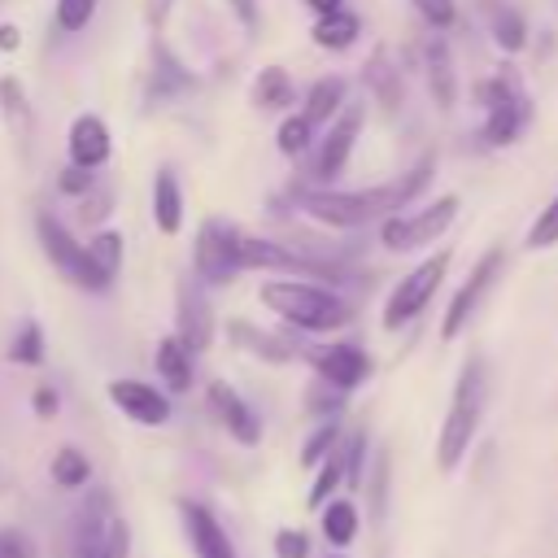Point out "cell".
I'll return each instance as SVG.
<instances>
[{
    "label": "cell",
    "instance_id": "obj_1",
    "mask_svg": "<svg viewBox=\"0 0 558 558\" xmlns=\"http://www.w3.org/2000/svg\"><path fill=\"white\" fill-rule=\"evenodd\" d=\"M436 157H418V166H410L401 179L379 183V187H362V192H336V187H292V201L323 227L336 231H353L366 222H379L388 214H401L427 183H432Z\"/></svg>",
    "mask_w": 558,
    "mask_h": 558
},
{
    "label": "cell",
    "instance_id": "obj_2",
    "mask_svg": "<svg viewBox=\"0 0 558 558\" xmlns=\"http://www.w3.org/2000/svg\"><path fill=\"white\" fill-rule=\"evenodd\" d=\"M257 296L270 314H279L288 327L310 331V336L340 331L353 318V310L340 292H331L323 283H310V279H270V283H262Z\"/></svg>",
    "mask_w": 558,
    "mask_h": 558
},
{
    "label": "cell",
    "instance_id": "obj_3",
    "mask_svg": "<svg viewBox=\"0 0 558 558\" xmlns=\"http://www.w3.org/2000/svg\"><path fill=\"white\" fill-rule=\"evenodd\" d=\"M484 401H488L484 357H466L462 371H458V384H453V397H449L440 436H436V466L440 471H458V462L471 453V440H475L480 418H484Z\"/></svg>",
    "mask_w": 558,
    "mask_h": 558
},
{
    "label": "cell",
    "instance_id": "obj_4",
    "mask_svg": "<svg viewBox=\"0 0 558 558\" xmlns=\"http://www.w3.org/2000/svg\"><path fill=\"white\" fill-rule=\"evenodd\" d=\"M240 240L244 231L227 218H205L196 227V244H192V275L205 288H222L231 283L244 266H240Z\"/></svg>",
    "mask_w": 558,
    "mask_h": 558
},
{
    "label": "cell",
    "instance_id": "obj_5",
    "mask_svg": "<svg viewBox=\"0 0 558 558\" xmlns=\"http://www.w3.org/2000/svg\"><path fill=\"white\" fill-rule=\"evenodd\" d=\"M449 262H453V253L440 248V253L423 257L410 275L397 279V288H392L388 301H384V331L410 327V323L432 305V296H436V288H440V279H445V270H449Z\"/></svg>",
    "mask_w": 558,
    "mask_h": 558
},
{
    "label": "cell",
    "instance_id": "obj_6",
    "mask_svg": "<svg viewBox=\"0 0 558 558\" xmlns=\"http://www.w3.org/2000/svg\"><path fill=\"white\" fill-rule=\"evenodd\" d=\"M458 218V196L445 192L436 196L427 209H414V214H388L379 218V244L392 248V253H410V248H423V244H436L449 222Z\"/></svg>",
    "mask_w": 558,
    "mask_h": 558
},
{
    "label": "cell",
    "instance_id": "obj_7",
    "mask_svg": "<svg viewBox=\"0 0 558 558\" xmlns=\"http://www.w3.org/2000/svg\"><path fill=\"white\" fill-rule=\"evenodd\" d=\"M35 231H39V244H44V257L74 283V288H87V292H109V283L96 275V266L87 262V248L65 231V222L48 209L35 214Z\"/></svg>",
    "mask_w": 558,
    "mask_h": 558
},
{
    "label": "cell",
    "instance_id": "obj_8",
    "mask_svg": "<svg viewBox=\"0 0 558 558\" xmlns=\"http://www.w3.org/2000/svg\"><path fill=\"white\" fill-rule=\"evenodd\" d=\"M357 131H362V105L357 100H349L327 126H323V135L314 140L318 148H314V183L318 187H331L340 174H344V166H349V153H353V144H357Z\"/></svg>",
    "mask_w": 558,
    "mask_h": 558
},
{
    "label": "cell",
    "instance_id": "obj_9",
    "mask_svg": "<svg viewBox=\"0 0 558 558\" xmlns=\"http://www.w3.org/2000/svg\"><path fill=\"white\" fill-rule=\"evenodd\" d=\"M501 262H506V253H501V244H493L475 266H471V275H466V283L449 296V305H445V318H440V340H458L462 331H466V323L475 318V310H480V301L488 296V288L501 279Z\"/></svg>",
    "mask_w": 558,
    "mask_h": 558
},
{
    "label": "cell",
    "instance_id": "obj_10",
    "mask_svg": "<svg viewBox=\"0 0 558 558\" xmlns=\"http://www.w3.org/2000/svg\"><path fill=\"white\" fill-rule=\"evenodd\" d=\"M174 336L179 344L196 357L214 344V310H209V296H205V283L187 270L174 288Z\"/></svg>",
    "mask_w": 558,
    "mask_h": 558
},
{
    "label": "cell",
    "instance_id": "obj_11",
    "mask_svg": "<svg viewBox=\"0 0 558 558\" xmlns=\"http://www.w3.org/2000/svg\"><path fill=\"white\" fill-rule=\"evenodd\" d=\"M301 357L314 366V375H318L323 384H331V388H340V392H353V388L366 384V375H371V357H366V349L353 344V340L310 344V349H301Z\"/></svg>",
    "mask_w": 558,
    "mask_h": 558
},
{
    "label": "cell",
    "instance_id": "obj_12",
    "mask_svg": "<svg viewBox=\"0 0 558 558\" xmlns=\"http://www.w3.org/2000/svg\"><path fill=\"white\" fill-rule=\"evenodd\" d=\"M113 497L109 488H92L78 506H74V519H70V558H96L109 527H113Z\"/></svg>",
    "mask_w": 558,
    "mask_h": 558
},
{
    "label": "cell",
    "instance_id": "obj_13",
    "mask_svg": "<svg viewBox=\"0 0 558 558\" xmlns=\"http://www.w3.org/2000/svg\"><path fill=\"white\" fill-rule=\"evenodd\" d=\"M179 519H183V536H187V549L196 558H240L227 527L218 523V514L196 501V497H179Z\"/></svg>",
    "mask_w": 558,
    "mask_h": 558
},
{
    "label": "cell",
    "instance_id": "obj_14",
    "mask_svg": "<svg viewBox=\"0 0 558 558\" xmlns=\"http://www.w3.org/2000/svg\"><path fill=\"white\" fill-rule=\"evenodd\" d=\"M109 401L140 427H161L170 423V397L157 384L144 379H109Z\"/></svg>",
    "mask_w": 558,
    "mask_h": 558
},
{
    "label": "cell",
    "instance_id": "obj_15",
    "mask_svg": "<svg viewBox=\"0 0 558 558\" xmlns=\"http://www.w3.org/2000/svg\"><path fill=\"white\" fill-rule=\"evenodd\" d=\"M532 122V96H527V87L519 83L510 96H501L497 105H488L484 109V126H480V140L488 144V148H506V144H514L519 135H523V126Z\"/></svg>",
    "mask_w": 558,
    "mask_h": 558
},
{
    "label": "cell",
    "instance_id": "obj_16",
    "mask_svg": "<svg viewBox=\"0 0 558 558\" xmlns=\"http://www.w3.org/2000/svg\"><path fill=\"white\" fill-rule=\"evenodd\" d=\"M205 401H209V410H214V418L227 427V436H235L240 445H257L262 440V418H257V410L231 388V384H222V379H214L209 388H205Z\"/></svg>",
    "mask_w": 558,
    "mask_h": 558
},
{
    "label": "cell",
    "instance_id": "obj_17",
    "mask_svg": "<svg viewBox=\"0 0 558 558\" xmlns=\"http://www.w3.org/2000/svg\"><path fill=\"white\" fill-rule=\"evenodd\" d=\"M65 148H70V166H78V170H100V166L113 157V140H109L105 118H96V113H78V118L70 122V140H65Z\"/></svg>",
    "mask_w": 558,
    "mask_h": 558
},
{
    "label": "cell",
    "instance_id": "obj_18",
    "mask_svg": "<svg viewBox=\"0 0 558 558\" xmlns=\"http://www.w3.org/2000/svg\"><path fill=\"white\" fill-rule=\"evenodd\" d=\"M423 70H427V92L436 100V109H453L458 100V74H453V57H449V44L440 31H432L423 39Z\"/></svg>",
    "mask_w": 558,
    "mask_h": 558
},
{
    "label": "cell",
    "instance_id": "obj_19",
    "mask_svg": "<svg viewBox=\"0 0 558 558\" xmlns=\"http://www.w3.org/2000/svg\"><path fill=\"white\" fill-rule=\"evenodd\" d=\"M362 83H366V92H371V100L379 105V109H397L401 100H405V78H401V65L392 61V52L379 44L371 57H366V65H362Z\"/></svg>",
    "mask_w": 558,
    "mask_h": 558
},
{
    "label": "cell",
    "instance_id": "obj_20",
    "mask_svg": "<svg viewBox=\"0 0 558 558\" xmlns=\"http://www.w3.org/2000/svg\"><path fill=\"white\" fill-rule=\"evenodd\" d=\"M227 336H231L244 353H253V357H262V362H270V366H283V362H292V357L301 353V344H296L292 331H257V327H248V323H227Z\"/></svg>",
    "mask_w": 558,
    "mask_h": 558
},
{
    "label": "cell",
    "instance_id": "obj_21",
    "mask_svg": "<svg viewBox=\"0 0 558 558\" xmlns=\"http://www.w3.org/2000/svg\"><path fill=\"white\" fill-rule=\"evenodd\" d=\"M475 9H480L484 26H488V35H493V44L501 52H523L527 48V17L514 4H506V0H475Z\"/></svg>",
    "mask_w": 558,
    "mask_h": 558
},
{
    "label": "cell",
    "instance_id": "obj_22",
    "mask_svg": "<svg viewBox=\"0 0 558 558\" xmlns=\"http://www.w3.org/2000/svg\"><path fill=\"white\" fill-rule=\"evenodd\" d=\"M192 83H196L192 70H187L166 44H153V70H148V92H144V100H148V105H161V100L187 92Z\"/></svg>",
    "mask_w": 558,
    "mask_h": 558
},
{
    "label": "cell",
    "instance_id": "obj_23",
    "mask_svg": "<svg viewBox=\"0 0 558 558\" xmlns=\"http://www.w3.org/2000/svg\"><path fill=\"white\" fill-rule=\"evenodd\" d=\"M153 222L161 235H179V227H183V187L170 166H161L153 174Z\"/></svg>",
    "mask_w": 558,
    "mask_h": 558
},
{
    "label": "cell",
    "instance_id": "obj_24",
    "mask_svg": "<svg viewBox=\"0 0 558 558\" xmlns=\"http://www.w3.org/2000/svg\"><path fill=\"white\" fill-rule=\"evenodd\" d=\"M0 118H4V126H9V135H13L17 144L31 140V131H35V109H31V96H26V87H22L17 74H0Z\"/></svg>",
    "mask_w": 558,
    "mask_h": 558
},
{
    "label": "cell",
    "instance_id": "obj_25",
    "mask_svg": "<svg viewBox=\"0 0 558 558\" xmlns=\"http://www.w3.org/2000/svg\"><path fill=\"white\" fill-rule=\"evenodd\" d=\"M314 44L323 48V52H344V48H353L357 44V35H362V17L353 13V9H331V13H318V22H314Z\"/></svg>",
    "mask_w": 558,
    "mask_h": 558
},
{
    "label": "cell",
    "instance_id": "obj_26",
    "mask_svg": "<svg viewBox=\"0 0 558 558\" xmlns=\"http://www.w3.org/2000/svg\"><path fill=\"white\" fill-rule=\"evenodd\" d=\"M344 105H349V83H344L340 74H327V78L310 83V92H305V100H301V113H305L314 126H327Z\"/></svg>",
    "mask_w": 558,
    "mask_h": 558
},
{
    "label": "cell",
    "instance_id": "obj_27",
    "mask_svg": "<svg viewBox=\"0 0 558 558\" xmlns=\"http://www.w3.org/2000/svg\"><path fill=\"white\" fill-rule=\"evenodd\" d=\"M153 366H157V379L166 384V392H187L192 388V353L179 344V336H161L157 340Z\"/></svg>",
    "mask_w": 558,
    "mask_h": 558
},
{
    "label": "cell",
    "instance_id": "obj_28",
    "mask_svg": "<svg viewBox=\"0 0 558 558\" xmlns=\"http://www.w3.org/2000/svg\"><path fill=\"white\" fill-rule=\"evenodd\" d=\"M357 506L349 501V497H331L327 506H318V527H323V541L331 545V549H344V545H353L357 541Z\"/></svg>",
    "mask_w": 558,
    "mask_h": 558
},
{
    "label": "cell",
    "instance_id": "obj_29",
    "mask_svg": "<svg viewBox=\"0 0 558 558\" xmlns=\"http://www.w3.org/2000/svg\"><path fill=\"white\" fill-rule=\"evenodd\" d=\"M292 100H296V87H292V78H288L283 65H266V70L253 78V105H257L262 113H279V109H288Z\"/></svg>",
    "mask_w": 558,
    "mask_h": 558
},
{
    "label": "cell",
    "instance_id": "obj_30",
    "mask_svg": "<svg viewBox=\"0 0 558 558\" xmlns=\"http://www.w3.org/2000/svg\"><path fill=\"white\" fill-rule=\"evenodd\" d=\"M83 248H87V262L96 266V275L113 288V279H118V270H122V235H118V231H96Z\"/></svg>",
    "mask_w": 558,
    "mask_h": 558
},
{
    "label": "cell",
    "instance_id": "obj_31",
    "mask_svg": "<svg viewBox=\"0 0 558 558\" xmlns=\"http://www.w3.org/2000/svg\"><path fill=\"white\" fill-rule=\"evenodd\" d=\"M48 475H52V484H61V488H83V484L92 480V462H87V453H83V449L65 445V449H57V453H52Z\"/></svg>",
    "mask_w": 558,
    "mask_h": 558
},
{
    "label": "cell",
    "instance_id": "obj_32",
    "mask_svg": "<svg viewBox=\"0 0 558 558\" xmlns=\"http://www.w3.org/2000/svg\"><path fill=\"white\" fill-rule=\"evenodd\" d=\"M314 140H318V126L305 113H288L279 122V153L283 157H305L314 148Z\"/></svg>",
    "mask_w": 558,
    "mask_h": 558
},
{
    "label": "cell",
    "instance_id": "obj_33",
    "mask_svg": "<svg viewBox=\"0 0 558 558\" xmlns=\"http://www.w3.org/2000/svg\"><path fill=\"white\" fill-rule=\"evenodd\" d=\"M340 449V418H318V427L305 436V445H301V466H318L327 453H336Z\"/></svg>",
    "mask_w": 558,
    "mask_h": 558
},
{
    "label": "cell",
    "instance_id": "obj_34",
    "mask_svg": "<svg viewBox=\"0 0 558 558\" xmlns=\"http://www.w3.org/2000/svg\"><path fill=\"white\" fill-rule=\"evenodd\" d=\"M344 484V466H340V449L336 453H327L318 466H314V484H310V493H305V501L318 510V506H327L331 497H336V488Z\"/></svg>",
    "mask_w": 558,
    "mask_h": 558
},
{
    "label": "cell",
    "instance_id": "obj_35",
    "mask_svg": "<svg viewBox=\"0 0 558 558\" xmlns=\"http://www.w3.org/2000/svg\"><path fill=\"white\" fill-rule=\"evenodd\" d=\"M9 362H17V366H39L44 362V327L35 318H26L17 327V336L9 340Z\"/></svg>",
    "mask_w": 558,
    "mask_h": 558
},
{
    "label": "cell",
    "instance_id": "obj_36",
    "mask_svg": "<svg viewBox=\"0 0 558 558\" xmlns=\"http://www.w3.org/2000/svg\"><path fill=\"white\" fill-rule=\"evenodd\" d=\"M96 9H100V0H57V4H52V26H57L61 35H78V31L92 26Z\"/></svg>",
    "mask_w": 558,
    "mask_h": 558
},
{
    "label": "cell",
    "instance_id": "obj_37",
    "mask_svg": "<svg viewBox=\"0 0 558 558\" xmlns=\"http://www.w3.org/2000/svg\"><path fill=\"white\" fill-rule=\"evenodd\" d=\"M366 449L371 436L366 427H357L349 440H340V466H344V488H362V471H366Z\"/></svg>",
    "mask_w": 558,
    "mask_h": 558
},
{
    "label": "cell",
    "instance_id": "obj_38",
    "mask_svg": "<svg viewBox=\"0 0 558 558\" xmlns=\"http://www.w3.org/2000/svg\"><path fill=\"white\" fill-rule=\"evenodd\" d=\"M344 397H349V392H340V388L314 379L310 392H305V410H310L314 418H340V414H344Z\"/></svg>",
    "mask_w": 558,
    "mask_h": 558
},
{
    "label": "cell",
    "instance_id": "obj_39",
    "mask_svg": "<svg viewBox=\"0 0 558 558\" xmlns=\"http://www.w3.org/2000/svg\"><path fill=\"white\" fill-rule=\"evenodd\" d=\"M414 4V13L423 17V26L427 31H449L453 22H458V0H410Z\"/></svg>",
    "mask_w": 558,
    "mask_h": 558
},
{
    "label": "cell",
    "instance_id": "obj_40",
    "mask_svg": "<svg viewBox=\"0 0 558 558\" xmlns=\"http://www.w3.org/2000/svg\"><path fill=\"white\" fill-rule=\"evenodd\" d=\"M558 244V192H554V201L536 214V222L527 227V248H554Z\"/></svg>",
    "mask_w": 558,
    "mask_h": 558
},
{
    "label": "cell",
    "instance_id": "obj_41",
    "mask_svg": "<svg viewBox=\"0 0 558 558\" xmlns=\"http://www.w3.org/2000/svg\"><path fill=\"white\" fill-rule=\"evenodd\" d=\"M109 209H113V192L109 187H87L83 196H78V218L87 222V227H100L105 218H109Z\"/></svg>",
    "mask_w": 558,
    "mask_h": 558
},
{
    "label": "cell",
    "instance_id": "obj_42",
    "mask_svg": "<svg viewBox=\"0 0 558 558\" xmlns=\"http://www.w3.org/2000/svg\"><path fill=\"white\" fill-rule=\"evenodd\" d=\"M275 558H310V536L301 527H279L275 532Z\"/></svg>",
    "mask_w": 558,
    "mask_h": 558
},
{
    "label": "cell",
    "instance_id": "obj_43",
    "mask_svg": "<svg viewBox=\"0 0 558 558\" xmlns=\"http://www.w3.org/2000/svg\"><path fill=\"white\" fill-rule=\"evenodd\" d=\"M92 183H96V174H92V170H78V166H65V170L57 174V192H61V196H74V201H78Z\"/></svg>",
    "mask_w": 558,
    "mask_h": 558
},
{
    "label": "cell",
    "instance_id": "obj_44",
    "mask_svg": "<svg viewBox=\"0 0 558 558\" xmlns=\"http://www.w3.org/2000/svg\"><path fill=\"white\" fill-rule=\"evenodd\" d=\"M96 558H131V527L122 519H113V527H109V536H105Z\"/></svg>",
    "mask_w": 558,
    "mask_h": 558
},
{
    "label": "cell",
    "instance_id": "obj_45",
    "mask_svg": "<svg viewBox=\"0 0 558 558\" xmlns=\"http://www.w3.org/2000/svg\"><path fill=\"white\" fill-rule=\"evenodd\" d=\"M0 558H35V545L17 527H0Z\"/></svg>",
    "mask_w": 558,
    "mask_h": 558
},
{
    "label": "cell",
    "instance_id": "obj_46",
    "mask_svg": "<svg viewBox=\"0 0 558 558\" xmlns=\"http://www.w3.org/2000/svg\"><path fill=\"white\" fill-rule=\"evenodd\" d=\"M31 410H35V418H52V414L61 410V392H57L52 384H39V388L31 392Z\"/></svg>",
    "mask_w": 558,
    "mask_h": 558
},
{
    "label": "cell",
    "instance_id": "obj_47",
    "mask_svg": "<svg viewBox=\"0 0 558 558\" xmlns=\"http://www.w3.org/2000/svg\"><path fill=\"white\" fill-rule=\"evenodd\" d=\"M227 9L240 17V26H244L248 35H257V22H262V13H257V0H227Z\"/></svg>",
    "mask_w": 558,
    "mask_h": 558
},
{
    "label": "cell",
    "instance_id": "obj_48",
    "mask_svg": "<svg viewBox=\"0 0 558 558\" xmlns=\"http://www.w3.org/2000/svg\"><path fill=\"white\" fill-rule=\"evenodd\" d=\"M22 44V31L13 22H0V52H13Z\"/></svg>",
    "mask_w": 558,
    "mask_h": 558
},
{
    "label": "cell",
    "instance_id": "obj_49",
    "mask_svg": "<svg viewBox=\"0 0 558 558\" xmlns=\"http://www.w3.org/2000/svg\"><path fill=\"white\" fill-rule=\"evenodd\" d=\"M166 9H170V0H148V17H153V22H161Z\"/></svg>",
    "mask_w": 558,
    "mask_h": 558
},
{
    "label": "cell",
    "instance_id": "obj_50",
    "mask_svg": "<svg viewBox=\"0 0 558 558\" xmlns=\"http://www.w3.org/2000/svg\"><path fill=\"white\" fill-rule=\"evenodd\" d=\"M305 4H310L314 13H331V9H340L344 0H305Z\"/></svg>",
    "mask_w": 558,
    "mask_h": 558
},
{
    "label": "cell",
    "instance_id": "obj_51",
    "mask_svg": "<svg viewBox=\"0 0 558 558\" xmlns=\"http://www.w3.org/2000/svg\"><path fill=\"white\" fill-rule=\"evenodd\" d=\"M327 558H340V554H327Z\"/></svg>",
    "mask_w": 558,
    "mask_h": 558
},
{
    "label": "cell",
    "instance_id": "obj_52",
    "mask_svg": "<svg viewBox=\"0 0 558 558\" xmlns=\"http://www.w3.org/2000/svg\"><path fill=\"white\" fill-rule=\"evenodd\" d=\"M0 488H4V475H0Z\"/></svg>",
    "mask_w": 558,
    "mask_h": 558
}]
</instances>
